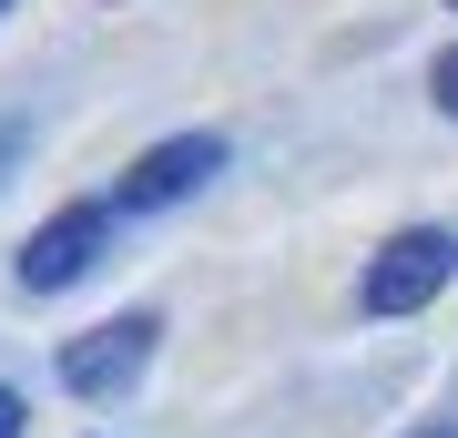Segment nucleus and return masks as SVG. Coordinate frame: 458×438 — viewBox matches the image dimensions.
<instances>
[{
	"label": "nucleus",
	"instance_id": "nucleus-1",
	"mask_svg": "<svg viewBox=\"0 0 458 438\" xmlns=\"http://www.w3.org/2000/svg\"><path fill=\"white\" fill-rule=\"evenodd\" d=\"M153 337H164L153 306H123V316L82 326V337L62 347V388H72V398H132L143 367H153Z\"/></svg>",
	"mask_w": 458,
	"mask_h": 438
},
{
	"label": "nucleus",
	"instance_id": "nucleus-2",
	"mask_svg": "<svg viewBox=\"0 0 458 438\" xmlns=\"http://www.w3.org/2000/svg\"><path fill=\"white\" fill-rule=\"evenodd\" d=\"M448 276H458V235L448 225H408V235L377 245V265H367L357 296H367V316H418Z\"/></svg>",
	"mask_w": 458,
	"mask_h": 438
},
{
	"label": "nucleus",
	"instance_id": "nucleus-3",
	"mask_svg": "<svg viewBox=\"0 0 458 438\" xmlns=\"http://www.w3.org/2000/svg\"><path fill=\"white\" fill-rule=\"evenodd\" d=\"M214 174H225V143H214V133H174V143L132 153V174L113 184V214H164V204H194Z\"/></svg>",
	"mask_w": 458,
	"mask_h": 438
},
{
	"label": "nucleus",
	"instance_id": "nucleus-4",
	"mask_svg": "<svg viewBox=\"0 0 458 438\" xmlns=\"http://www.w3.org/2000/svg\"><path fill=\"white\" fill-rule=\"evenodd\" d=\"M102 245H113V204H62L31 245H21V286H31V296L82 286L92 265H102Z\"/></svg>",
	"mask_w": 458,
	"mask_h": 438
},
{
	"label": "nucleus",
	"instance_id": "nucleus-5",
	"mask_svg": "<svg viewBox=\"0 0 458 438\" xmlns=\"http://www.w3.org/2000/svg\"><path fill=\"white\" fill-rule=\"evenodd\" d=\"M428 92H438V113H448V123H458V41H448V51H438V72H428Z\"/></svg>",
	"mask_w": 458,
	"mask_h": 438
},
{
	"label": "nucleus",
	"instance_id": "nucleus-6",
	"mask_svg": "<svg viewBox=\"0 0 458 438\" xmlns=\"http://www.w3.org/2000/svg\"><path fill=\"white\" fill-rule=\"evenodd\" d=\"M21 428H31V408H21L11 388H0V438H21Z\"/></svg>",
	"mask_w": 458,
	"mask_h": 438
},
{
	"label": "nucleus",
	"instance_id": "nucleus-7",
	"mask_svg": "<svg viewBox=\"0 0 458 438\" xmlns=\"http://www.w3.org/2000/svg\"><path fill=\"white\" fill-rule=\"evenodd\" d=\"M418 438H458V428H418Z\"/></svg>",
	"mask_w": 458,
	"mask_h": 438
},
{
	"label": "nucleus",
	"instance_id": "nucleus-8",
	"mask_svg": "<svg viewBox=\"0 0 458 438\" xmlns=\"http://www.w3.org/2000/svg\"><path fill=\"white\" fill-rule=\"evenodd\" d=\"M0 11H11V0H0Z\"/></svg>",
	"mask_w": 458,
	"mask_h": 438
},
{
	"label": "nucleus",
	"instance_id": "nucleus-9",
	"mask_svg": "<svg viewBox=\"0 0 458 438\" xmlns=\"http://www.w3.org/2000/svg\"><path fill=\"white\" fill-rule=\"evenodd\" d=\"M448 11H458V0H448Z\"/></svg>",
	"mask_w": 458,
	"mask_h": 438
}]
</instances>
